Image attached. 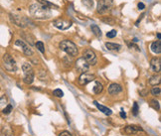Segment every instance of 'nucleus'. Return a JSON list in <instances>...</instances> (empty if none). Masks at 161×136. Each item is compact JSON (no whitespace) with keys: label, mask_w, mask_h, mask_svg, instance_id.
Wrapping results in <instances>:
<instances>
[{"label":"nucleus","mask_w":161,"mask_h":136,"mask_svg":"<svg viewBox=\"0 0 161 136\" xmlns=\"http://www.w3.org/2000/svg\"><path fill=\"white\" fill-rule=\"evenodd\" d=\"M29 12L34 18L39 20H47L51 17V10L49 7L39 3L31 4L29 6Z\"/></svg>","instance_id":"f257e3e1"},{"label":"nucleus","mask_w":161,"mask_h":136,"mask_svg":"<svg viewBox=\"0 0 161 136\" xmlns=\"http://www.w3.org/2000/svg\"><path fill=\"white\" fill-rule=\"evenodd\" d=\"M60 49L62 51H64L65 53H67L68 55H70L71 57H75L78 55V48L74 42L70 41V40H63L60 43Z\"/></svg>","instance_id":"f03ea898"},{"label":"nucleus","mask_w":161,"mask_h":136,"mask_svg":"<svg viewBox=\"0 0 161 136\" xmlns=\"http://www.w3.org/2000/svg\"><path fill=\"white\" fill-rule=\"evenodd\" d=\"M22 70H23V73H24L23 82L26 84H31L33 81H34V77H35V73L33 71L32 66L29 63H25L22 66Z\"/></svg>","instance_id":"7ed1b4c3"},{"label":"nucleus","mask_w":161,"mask_h":136,"mask_svg":"<svg viewBox=\"0 0 161 136\" xmlns=\"http://www.w3.org/2000/svg\"><path fill=\"white\" fill-rule=\"evenodd\" d=\"M3 63L5 69L10 73H14L17 71V65L15 60L12 58V56L9 54H5L3 56Z\"/></svg>","instance_id":"20e7f679"},{"label":"nucleus","mask_w":161,"mask_h":136,"mask_svg":"<svg viewBox=\"0 0 161 136\" xmlns=\"http://www.w3.org/2000/svg\"><path fill=\"white\" fill-rule=\"evenodd\" d=\"M111 6H113L111 0H100L98 2L97 11L98 14H106L108 11H111Z\"/></svg>","instance_id":"39448f33"},{"label":"nucleus","mask_w":161,"mask_h":136,"mask_svg":"<svg viewBox=\"0 0 161 136\" xmlns=\"http://www.w3.org/2000/svg\"><path fill=\"white\" fill-rule=\"evenodd\" d=\"M10 19L15 25L18 26V27H21V28L26 27V26H28V24L30 23V21H29L27 18H22V17L19 16V15L12 14V13L10 14Z\"/></svg>","instance_id":"423d86ee"},{"label":"nucleus","mask_w":161,"mask_h":136,"mask_svg":"<svg viewBox=\"0 0 161 136\" xmlns=\"http://www.w3.org/2000/svg\"><path fill=\"white\" fill-rule=\"evenodd\" d=\"M72 21H69V20L59 18L56 19L53 21V25L55 26L56 28H58L59 30H68L69 28L72 26Z\"/></svg>","instance_id":"0eeeda50"},{"label":"nucleus","mask_w":161,"mask_h":136,"mask_svg":"<svg viewBox=\"0 0 161 136\" xmlns=\"http://www.w3.org/2000/svg\"><path fill=\"white\" fill-rule=\"evenodd\" d=\"M75 67H76V70L79 71V72H80L82 73H86L89 71V65L88 62L86 61V60L84 59V58H79V59L76 61L75 63Z\"/></svg>","instance_id":"6e6552de"},{"label":"nucleus","mask_w":161,"mask_h":136,"mask_svg":"<svg viewBox=\"0 0 161 136\" xmlns=\"http://www.w3.org/2000/svg\"><path fill=\"white\" fill-rule=\"evenodd\" d=\"M83 58L88 62L89 65H93V66L97 64V62H98L97 55H96V53L93 52V50H91V49H88V50L85 51L84 54H83Z\"/></svg>","instance_id":"1a4fd4ad"},{"label":"nucleus","mask_w":161,"mask_h":136,"mask_svg":"<svg viewBox=\"0 0 161 136\" xmlns=\"http://www.w3.org/2000/svg\"><path fill=\"white\" fill-rule=\"evenodd\" d=\"M15 45L21 47L23 53L26 56H28V57L33 56V54H34V52H33V50L31 49V47L29 45H27V44L23 41V40H16V41H15Z\"/></svg>","instance_id":"9d476101"},{"label":"nucleus","mask_w":161,"mask_h":136,"mask_svg":"<svg viewBox=\"0 0 161 136\" xmlns=\"http://www.w3.org/2000/svg\"><path fill=\"white\" fill-rule=\"evenodd\" d=\"M95 79H96L95 75H91V73H84L80 75L78 82H79V84H80V86H86V84H88L89 82L95 81Z\"/></svg>","instance_id":"9b49d317"},{"label":"nucleus","mask_w":161,"mask_h":136,"mask_svg":"<svg viewBox=\"0 0 161 136\" xmlns=\"http://www.w3.org/2000/svg\"><path fill=\"white\" fill-rule=\"evenodd\" d=\"M150 69L153 73H159L161 71V59L159 57L153 58L150 61Z\"/></svg>","instance_id":"f8f14e48"},{"label":"nucleus","mask_w":161,"mask_h":136,"mask_svg":"<svg viewBox=\"0 0 161 136\" xmlns=\"http://www.w3.org/2000/svg\"><path fill=\"white\" fill-rule=\"evenodd\" d=\"M121 91H122V86H120V84H115V82L109 84V86H108V93L109 95H118L119 92H121Z\"/></svg>","instance_id":"ddd939ff"},{"label":"nucleus","mask_w":161,"mask_h":136,"mask_svg":"<svg viewBox=\"0 0 161 136\" xmlns=\"http://www.w3.org/2000/svg\"><path fill=\"white\" fill-rule=\"evenodd\" d=\"M139 131H142V128L136 125H127V126H125V128H124V132H125V134H127V135L136 134V133L139 132Z\"/></svg>","instance_id":"4468645a"},{"label":"nucleus","mask_w":161,"mask_h":136,"mask_svg":"<svg viewBox=\"0 0 161 136\" xmlns=\"http://www.w3.org/2000/svg\"><path fill=\"white\" fill-rule=\"evenodd\" d=\"M150 50L154 54H160L161 53V41L157 40V41L153 42L150 45Z\"/></svg>","instance_id":"2eb2a0df"},{"label":"nucleus","mask_w":161,"mask_h":136,"mask_svg":"<svg viewBox=\"0 0 161 136\" xmlns=\"http://www.w3.org/2000/svg\"><path fill=\"white\" fill-rule=\"evenodd\" d=\"M93 103H95V105L98 107V110H100L102 112H104L106 115H111V113H113L111 109H109V108L106 107V106H104V105H102V104H100V103H98V102L97 101V100H95V101H93Z\"/></svg>","instance_id":"dca6fc26"},{"label":"nucleus","mask_w":161,"mask_h":136,"mask_svg":"<svg viewBox=\"0 0 161 136\" xmlns=\"http://www.w3.org/2000/svg\"><path fill=\"white\" fill-rule=\"evenodd\" d=\"M106 47L107 50H109V51H119L120 48H121V45L115 44V43H111V42H106Z\"/></svg>","instance_id":"f3484780"},{"label":"nucleus","mask_w":161,"mask_h":136,"mask_svg":"<svg viewBox=\"0 0 161 136\" xmlns=\"http://www.w3.org/2000/svg\"><path fill=\"white\" fill-rule=\"evenodd\" d=\"M148 84L152 86H158L160 84V75H153V77H151L148 81Z\"/></svg>","instance_id":"a211bd4d"},{"label":"nucleus","mask_w":161,"mask_h":136,"mask_svg":"<svg viewBox=\"0 0 161 136\" xmlns=\"http://www.w3.org/2000/svg\"><path fill=\"white\" fill-rule=\"evenodd\" d=\"M93 92H95L96 95H100V93L102 92V90H104V86H102V84H100V82H96L95 86H93Z\"/></svg>","instance_id":"6ab92c4d"},{"label":"nucleus","mask_w":161,"mask_h":136,"mask_svg":"<svg viewBox=\"0 0 161 136\" xmlns=\"http://www.w3.org/2000/svg\"><path fill=\"white\" fill-rule=\"evenodd\" d=\"M91 31H93L95 36H97L98 38H102V30H100V28L98 25H91Z\"/></svg>","instance_id":"aec40b11"},{"label":"nucleus","mask_w":161,"mask_h":136,"mask_svg":"<svg viewBox=\"0 0 161 136\" xmlns=\"http://www.w3.org/2000/svg\"><path fill=\"white\" fill-rule=\"evenodd\" d=\"M37 2L39 4H41V5H44V6H47V7L49 8H55V9H57L58 6L55 5V4L51 3V2L47 1V0H37Z\"/></svg>","instance_id":"412c9836"},{"label":"nucleus","mask_w":161,"mask_h":136,"mask_svg":"<svg viewBox=\"0 0 161 136\" xmlns=\"http://www.w3.org/2000/svg\"><path fill=\"white\" fill-rule=\"evenodd\" d=\"M22 37L24 38V40H26L27 42L30 43V45H33L35 43V37L31 34H22Z\"/></svg>","instance_id":"4be33fe9"},{"label":"nucleus","mask_w":161,"mask_h":136,"mask_svg":"<svg viewBox=\"0 0 161 136\" xmlns=\"http://www.w3.org/2000/svg\"><path fill=\"white\" fill-rule=\"evenodd\" d=\"M100 20H102L104 23L108 24V25H115V20L113 18H111V17H109V16H106V17H104V18H102Z\"/></svg>","instance_id":"5701e85b"},{"label":"nucleus","mask_w":161,"mask_h":136,"mask_svg":"<svg viewBox=\"0 0 161 136\" xmlns=\"http://www.w3.org/2000/svg\"><path fill=\"white\" fill-rule=\"evenodd\" d=\"M150 106L153 109H155V110H159L160 109V104H159V101L156 99H151L150 100Z\"/></svg>","instance_id":"b1692460"},{"label":"nucleus","mask_w":161,"mask_h":136,"mask_svg":"<svg viewBox=\"0 0 161 136\" xmlns=\"http://www.w3.org/2000/svg\"><path fill=\"white\" fill-rule=\"evenodd\" d=\"M151 93L152 95H155V97H159L161 93V88L158 86H154L151 90Z\"/></svg>","instance_id":"393cba45"},{"label":"nucleus","mask_w":161,"mask_h":136,"mask_svg":"<svg viewBox=\"0 0 161 136\" xmlns=\"http://www.w3.org/2000/svg\"><path fill=\"white\" fill-rule=\"evenodd\" d=\"M35 46L37 47V49L42 53V54H44V53H45V46H44L43 42L38 41L37 43H35Z\"/></svg>","instance_id":"a878e982"},{"label":"nucleus","mask_w":161,"mask_h":136,"mask_svg":"<svg viewBox=\"0 0 161 136\" xmlns=\"http://www.w3.org/2000/svg\"><path fill=\"white\" fill-rule=\"evenodd\" d=\"M2 134L4 136H12V131H11L10 127H4L2 130Z\"/></svg>","instance_id":"bb28decb"},{"label":"nucleus","mask_w":161,"mask_h":136,"mask_svg":"<svg viewBox=\"0 0 161 136\" xmlns=\"http://www.w3.org/2000/svg\"><path fill=\"white\" fill-rule=\"evenodd\" d=\"M12 105L11 104H7V105L5 106L3 109H2V112H3V114H9V113L12 111Z\"/></svg>","instance_id":"cd10ccee"},{"label":"nucleus","mask_w":161,"mask_h":136,"mask_svg":"<svg viewBox=\"0 0 161 136\" xmlns=\"http://www.w3.org/2000/svg\"><path fill=\"white\" fill-rule=\"evenodd\" d=\"M53 95H55V97H64V92H63V90H61L60 88H57V90H54Z\"/></svg>","instance_id":"c85d7f7f"},{"label":"nucleus","mask_w":161,"mask_h":136,"mask_svg":"<svg viewBox=\"0 0 161 136\" xmlns=\"http://www.w3.org/2000/svg\"><path fill=\"white\" fill-rule=\"evenodd\" d=\"M83 3H84L88 8H89V9H91V8H93V0H83Z\"/></svg>","instance_id":"c756f323"},{"label":"nucleus","mask_w":161,"mask_h":136,"mask_svg":"<svg viewBox=\"0 0 161 136\" xmlns=\"http://www.w3.org/2000/svg\"><path fill=\"white\" fill-rule=\"evenodd\" d=\"M6 103H7V99L6 97H1L0 99V109H3L6 106Z\"/></svg>","instance_id":"7c9ffc66"},{"label":"nucleus","mask_w":161,"mask_h":136,"mask_svg":"<svg viewBox=\"0 0 161 136\" xmlns=\"http://www.w3.org/2000/svg\"><path fill=\"white\" fill-rule=\"evenodd\" d=\"M116 34H117L116 30H111V31H109V32L106 33V37L107 38H111V39H113V38H115L116 36Z\"/></svg>","instance_id":"2f4dec72"},{"label":"nucleus","mask_w":161,"mask_h":136,"mask_svg":"<svg viewBox=\"0 0 161 136\" xmlns=\"http://www.w3.org/2000/svg\"><path fill=\"white\" fill-rule=\"evenodd\" d=\"M132 113H133V115H137L138 114V104H137V102H134V103H133Z\"/></svg>","instance_id":"473e14b6"},{"label":"nucleus","mask_w":161,"mask_h":136,"mask_svg":"<svg viewBox=\"0 0 161 136\" xmlns=\"http://www.w3.org/2000/svg\"><path fill=\"white\" fill-rule=\"evenodd\" d=\"M59 136H73V135H72L69 131H63V132L60 133Z\"/></svg>","instance_id":"72a5a7b5"},{"label":"nucleus","mask_w":161,"mask_h":136,"mask_svg":"<svg viewBox=\"0 0 161 136\" xmlns=\"http://www.w3.org/2000/svg\"><path fill=\"white\" fill-rule=\"evenodd\" d=\"M144 8H145L144 4H143L142 2H139V3H138V9H139V10H143Z\"/></svg>","instance_id":"f704fd0d"},{"label":"nucleus","mask_w":161,"mask_h":136,"mask_svg":"<svg viewBox=\"0 0 161 136\" xmlns=\"http://www.w3.org/2000/svg\"><path fill=\"white\" fill-rule=\"evenodd\" d=\"M120 116H121V118H123V119L126 118V113H125L122 109H121V111H120Z\"/></svg>","instance_id":"c9c22d12"},{"label":"nucleus","mask_w":161,"mask_h":136,"mask_svg":"<svg viewBox=\"0 0 161 136\" xmlns=\"http://www.w3.org/2000/svg\"><path fill=\"white\" fill-rule=\"evenodd\" d=\"M143 16H144V14H142V15H141V17H139V19H138L137 21H136V23H135V25H136V26H138V24H139V22H140V21H141V20H142Z\"/></svg>","instance_id":"e433bc0d"},{"label":"nucleus","mask_w":161,"mask_h":136,"mask_svg":"<svg viewBox=\"0 0 161 136\" xmlns=\"http://www.w3.org/2000/svg\"><path fill=\"white\" fill-rule=\"evenodd\" d=\"M157 38H158V40H160V33H158L157 34Z\"/></svg>","instance_id":"4c0bfd02"}]
</instances>
